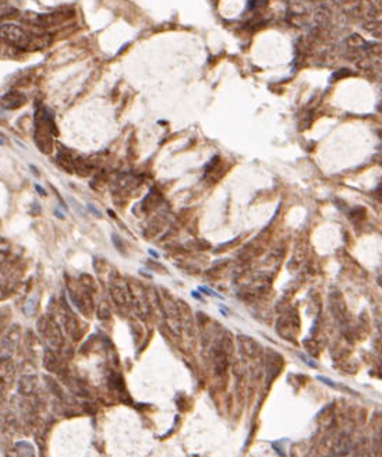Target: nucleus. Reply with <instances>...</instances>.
<instances>
[{
    "label": "nucleus",
    "instance_id": "39448f33",
    "mask_svg": "<svg viewBox=\"0 0 382 457\" xmlns=\"http://www.w3.org/2000/svg\"><path fill=\"white\" fill-rule=\"evenodd\" d=\"M87 208L91 211V212H92V213H94V215H95V216H100V213H99L98 209H97L95 207H92L91 204H87Z\"/></svg>",
    "mask_w": 382,
    "mask_h": 457
},
{
    "label": "nucleus",
    "instance_id": "9d476101",
    "mask_svg": "<svg viewBox=\"0 0 382 457\" xmlns=\"http://www.w3.org/2000/svg\"><path fill=\"white\" fill-rule=\"evenodd\" d=\"M0 145H3V141H1V140H0Z\"/></svg>",
    "mask_w": 382,
    "mask_h": 457
},
{
    "label": "nucleus",
    "instance_id": "7ed1b4c3",
    "mask_svg": "<svg viewBox=\"0 0 382 457\" xmlns=\"http://www.w3.org/2000/svg\"><path fill=\"white\" fill-rule=\"evenodd\" d=\"M317 379H318V381L324 382L325 385H329V386H332V388H336V385L333 383V381H332V379H329V378H325V376H317Z\"/></svg>",
    "mask_w": 382,
    "mask_h": 457
},
{
    "label": "nucleus",
    "instance_id": "1a4fd4ad",
    "mask_svg": "<svg viewBox=\"0 0 382 457\" xmlns=\"http://www.w3.org/2000/svg\"><path fill=\"white\" fill-rule=\"evenodd\" d=\"M191 295H193V297H196V298H201V295L197 293V292H193V293H191Z\"/></svg>",
    "mask_w": 382,
    "mask_h": 457
},
{
    "label": "nucleus",
    "instance_id": "0eeeda50",
    "mask_svg": "<svg viewBox=\"0 0 382 457\" xmlns=\"http://www.w3.org/2000/svg\"><path fill=\"white\" fill-rule=\"evenodd\" d=\"M149 254H151L152 257H155V258H158V257H159V254H158L156 251H153V250H149Z\"/></svg>",
    "mask_w": 382,
    "mask_h": 457
},
{
    "label": "nucleus",
    "instance_id": "6e6552de",
    "mask_svg": "<svg viewBox=\"0 0 382 457\" xmlns=\"http://www.w3.org/2000/svg\"><path fill=\"white\" fill-rule=\"evenodd\" d=\"M55 213H56V216H57V218H60V219L65 218V216H63V215H62V213H60V212H59L57 209H56V211H55Z\"/></svg>",
    "mask_w": 382,
    "mask_h": 457
},
{
    "label": "nucleus",
    "instance_id": "20e7f679",
    "mask_svg": "<svg viewBox=\"0 0 382 457\" xmlns=\"http://www.w3.org/2000/svg\"><path fill=\"white\" fill-rule=\"evenodd\" d=\"M199 290H201V292H204V293L209 294V295H214V297H220L219 294H216L215 292H212V290H211V289H208V287H199Z\"/></svg>",
    "mask_w": 382,
    "mask_h": 457
},
{
    "label": "nucleus",
    "instance_id": "f257e3e1",
    "mask_svg": "<svg viewBox=\"0 0 382 457\" xmlns=\"http://www.w3.org/2000/svg\"><path fill=\"white\" fill-rule=\"evenodd\" d=\"M0 41L21 49H41L48 44L44 36L25 33L22 28L14 24H6L0 27Z\"/></svg>",
    "mask_w": 382,
    "mask_h": 457
},
{
    "label": "nucleus",
    "instance_id": "423d86ee",
    "mask_svg": "<svg viewBox=\"0 0 382 457\" xmlns=\"http://www.w3.org/2000/svg\"><path fill=\"white\" fill-rule=\"evenodd\" d=\"M35 188H36V190H38V193H39V194H41V196H46V191H45L44 188H42V187H41V185H35Z\"/></svg>",
    "mask_w": 382,
    "mask_h": 457
},
{
    "label": "nucleus",
    "instance_id": "f03ea898",
    "mask_svg": "<svg viewBox=\"0 0 382 457\" xmlns=\"http://www.w3.org/2000/svg\"><path fill=\"white\" fill-rule=\"evenodd\" d=\"M3 106L4 108H7V109H14V108H18L20 105L24 103V97H22L21 94H18V92H10V94H7L4 98H3Z\"/></svg>",
    "mask_w": 382,
    "mask_h": 457
}]
</instances>
